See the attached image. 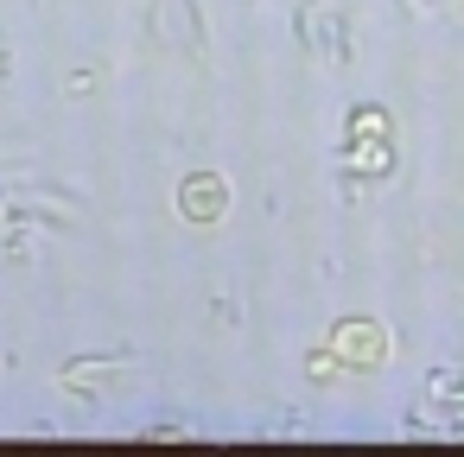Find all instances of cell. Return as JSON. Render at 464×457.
Returning a JSON list of instances; mask_svg holds the SVG:
<instances>
[{"mask_svg":"<svg viewBox=\"0 0 464 457\" xmlns=\"http://www.w3.org/2000/svg\"><path fill=\"white\" fill-rule=\"evenodd\" d=\"M305 368H312V381H337V368H343V362H337V349H318Z\"/></svg>","mask_w":464,"mask_h":457,"instance_id":"cell-6","label":"cell"},{"mask_svg":"<svg viewBox=\"0 0 464 457\" xmlns=\"http://www.w3.org/2000/svg\"><path fill=\"white\" fill-rule=\"evenodd\" d=\"M432 400H451L458 413H464V375H432V387H426Z\"/></svg>","mask_w":464,"mask_h":457,"instance_id":"cell-5","label":"cell"},{"mask_svg":"<svg viewBox=\"0 0 464 457\" xmlns=\"http://www.w3.org/2000/svg\"><path fill=\"white\" fill-rule=\"evenodd\" d=\"M388 166H394V140H375V134L369 140H350V172L356 178H382Z\"/></svg>","mask_w":464,"mask_h":457,"instance_id":"cell-3","label":"cell"},{"mask_svg":"<svg viewBox=\"0 0 464 457\" xmlns=\"http://www.w3.org/2000/svg\"><path fill=\"white\" fill-rule=\"evenodd\" d=\"M179 210H185V223H223V210H229L223 172H191L179 185Z\"/></svg>","mask_w":464,"mask_h":457,"instance_id":"cell-2","label":"cell"},{"mask_svg":"<svg viewBox=\"0 0 464 457\" xmlns=\"http://www.w3.org/2000/svg\"><path fill=\"white\" fill-rule=\"evenodd\" d=\"M331 349H337L343 368H382L388 362V330H382V318H337Z\"/></svg>","mask_w":464,"mask_h":457,"instance_id":"cell-1","label":"cell"},{"mask_svg":"<svg viewBox=\"0 0 464 457\" xmlns=\"http://www.w3.org/2000/svg\"><path fill=\"white\" fill-rule=\"evenodd\" d=\"M369 134H375V140H394V121H388V109H375V102L350 115V134H343V140H369Z\"/></svg>","mask_w":464,"mask_h":457,"instance_id":"cell-4","label":"cell"}]
</instances>
